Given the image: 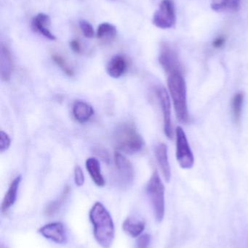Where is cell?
I'll return each instance as SVG.
<instances>
[{
    "label": "cell",
    "mask_w": 248,
    "mask_h": 248,
    "mask_svg": "<svg viewBox=\"0 0 248 248\" xmlns=\"http://www.w3.org/2000/svg\"><path fill=\"white\" fill-rule=\"evenodd\" d=\"M90 220L93 226V234L97 243L103 248H110L115 240L113 220L101 202H97L90 211Z\"/></svg>",
    "instance_id": "6da1fadb"
},
{
    "label": "cell",
    "mask_w": 248,
    "mask_h": 248,
    "mask_svg": "<svg viewBox=\"0 0 248 248\" xmlns=\"http://www.w3.org/2000/svg\"><path fill=\"white\" fill-rule=\"evenodd\" d=\"M114 141L118 150L130 155L137 154L144 150V139L133 124L125 122L118 125L114 132Z\"/></svg>",
    "instance_id": "7a4b0ae2"
},
{
    "label": "cell",
    "mask_w": 248,
    "mask_h": 248,
    "mask_svg": "<svg viewBox=\"0 0 248 248\" xmlns=\"http://www.w3.org/2000/svg\"><path fill=\"white\" fill-rule=\"evenodd\" d=\"M167 85L173 100L178 120L182 124L189 122L186 84L183 73L176 72L168 75Z\"/></svg>",
    "instance_id": "3957f363"
},
{
    "label": "cell",
    "mask_w": 248,
    "mask_h": 248,
    "mask_svg": "<svg viewBox=\"0 0 248 248\" xmlns=\"http://www.w3.org/2000/svg\"><path fill=\"white\" fill-rule=\"evenodd\" d=\"M165 189L160 175L157 171H154L147 184V193L152 205L156 220L158 222H161L164 219L165 212Z\"/></svg>",
    "instance_id": "277c9868"
},
{
    "label": "cell",
    "mask_w": 248,
    "mask_h": 248,
    "mask_svg": "<svg viewBox=\"0 0 248 248\" xmlns=\"http://www.w3.org/2000/svg\"><path fill=\"white\" fill-rule=\"evenodd\" d=\"M152 23L161 29H171L176 23V6L174 0H163L154 13Z\"/></svg>",
    "instance_id": "5b68a950"
},
{
    "label": "cell",
    "mask_w": 248,
    "mask_h": 248,
    "mask_svg": "<svg viewBox=\"0 0 248 248\" xmlns=\"http://www.w3.org/2000/svg\"><path fill=\"white\" fill-rule=\"evenodd\" d=\"M176 159L183 169H192L195 164V157L191 150L186 134L182 127L176 128Z\"/></svg>",
    "instance_id": "8992f818"
},
{
    "label": "cell",
    "mask_w": 248,
    "mask_h": 248,
    "mask_svg": "<svg viewBox=\"0 0 248 248\" xmlns=\"http://www.w3.org/2000/svg\"><path fill=\"white\" fill-rule=\"evenodd\" d=\"M159 62L167 75L176 72L183 73V67L177 52L167 42L162 44L160 46Z\"/></svg>",
    "instance_id": "52a82bcc"
},
{
    "label": "cell",
    "mask_w": 248,
    "mask_h": 248,
    "mask_svg": "<svg viewBox=\"0 0 248 248\" xmlns=\"http://www.w3.org/2000/svg\"><path fill=\"white\" fill-rule=\"evenodd\" d=\"M115 163L120 186L122 187L131 186L135 178V170L132 163L124 155L118 151L115 153Z\"/></svg>",
    "instance_id": "ba28073f"
},
{
    "label": "cell",
    "mask_w": 248,
    "mask_h": 248,
    "mask_svg": "<svg viewBox=\"0 0 248 248\" xmlns=\"http://www.w3.org/2000/svg\"><path fill=\"white\" fill-rule=\"evenodd\" d=\"M156 95L160 103L162 113L163 116V125L164 132L167 138L171 140L173 138V126L171 121V105H170V97L165 87L158 86L155 88Z\"/></svg>",
    "instance_id": "9c48e42d"
},
{
    "label": "cell",
    "mask_w": 248,
    "mask_h": 248,
    "mask_svg": "<svg viewBox=\"0 0 248 248\" xmlns=\"http://www.w3.org/2000/svg\"><path fill=\"white\" fill-rule=\"evenodd\" d=\"M39 232L45 238L52 240L58 244H64L67 240L65 229L61 222L46 224L39 229Z\"/></svg>",
    "instance_id": "30bf717a"
},
{
    "label": "cell",
    "mask_w": 248,
    "mask_h": 248,
    "mask_svg": "<svg viewBox=\"0 0 248 248\" xmlns=\"http://www.w3.org/2000/svg\"><path fill=\"white\" fill-rule=\"evenodd\" d=\"M154 154L165 180L166 182H170L171 179V169L169 163L167 145L164 143L157 144L154 149Z\"/></svg>",
    "instance_id": "8fae6325"
},
{
    "label": "cell",
    "mask_w": 248,
    "mask_h": 248,
    "mask_svg": "<svg viewBox=\"0 0 248 248\" xmlns=\"http://www.w3.org/2000/svg\"><path fill=\"white\" fill-rule=\"evenodd\" d=\"M50 23V18L48 15L39 13L32 20V28L34 31L40 33L49 40L55 41L56 40V37L48 29Z\"/></svg>",
    "instance_id": "7c38bea8"
},
{
    "label": "cell",
    "mask_w": 248,
    "mask_h": 248,
    "mask_svg": "<svg viewBox=\"0 0 248 248\" xmlns=\"http://www.w3.org/2000/svg\"><path fill=\"white\" fill-rule=\"evenodd\" d=\"M128 61L122 55L114 56L106 65V71L111 77L118 78L125 74L128 69Z\"/></svg>",
    "instance_id": "4fadbf2b"
},
{
    "label": "cell",
    "mask_w": 248,
    "mask_h": 248,
    "mask_svg": "<svg viewBox=\"0 0 248 248\" xmlns=\"http://www.w3.org/2000/svg\"><path fill=\"white\" fill-rule=\"evenodd\" d=\"M21 179V176L19 175V176H16L10 183V186L7 189V193H6L5 196L3 199L2 203H1V209L3 214H6L16 202Z\"/></svg>",
    "instance_id": "5bb4252c"
},
{
    "label": "cell",
    "mask_w": 248,
    "mask_h": 248,
    "mask_svg": "<svg viewBox=\"0 0 248 248\" xmlns=\"http://www.w3.org/2000/svg\"><path fill=\"white\" fill-rule=\"evenodd\" d=\"M13 71V61L10 51L4 45H1L0 49V74L3 81L10 80Z\"/></svg>",
    "instance_id": "9a60e30c"
},
{
    "label": "cell",
    "mask_w": 248,
    "mask_h": 248,
    "mask_svg": "<svg viewBox=\"0 0 248 248\" xmlns=\"http://www.w3.org/2000/svg\"><path fill=\"white\" fill-rule=\"evenodd\" d=\"M72 111L76 120L80 124L88 122L94 115L93 107L84 101L76 102L73 106Z\"/></svg>",
    "instance_id": "2e32d148"
},
{
    "label": "cell",
    "mask_w": 248,
    "mask_h": 248,
    "mask_svg": "<svg viewBox=\"0 0 248 248\" xmlns=\"http://www.w3.org/2000/svg\"><path fill=\"white\" fill-rule=\"evenodd\" d=\"M86 169L91 177L92 180L99 186H103L106 184L101 173L100 163L96 157H89L85 163Z\"/></svg>",
    "instance_id": "e0dca14e"
},
{
    "label": "cell",
    "mask_w": 248,
    "mask_h": 248,
    "mask_svg": "<svg viewBox=\"0 0 248 248\" xmlns=\"http://www.w3.org/2000/svg\"><path fill=\"white\" fill-rule=\"evenodd\" d=\"M71 192V187L68 186H66L63 190L62 193L60 195L59 198L49 202L45 208V214L48 217H52L54 214H56L60 208H61L64 202L66 201Z\"/></svg>",
    "instance_id": "ac0fdd59"
},
{
    "label": "cell",
    "mask_w": 248,
    "mask_h": 248,
    "mask_svg": "<svg viewBox=\"0 0 248 248\" xmlns=\"http://www.w3.org/2000/svg\"><path fill=\"white\" fill-rule=\"evenodd\" d=\"M122 229L125 233L132 237H140L145 230V223L128 218L124 221Z\"/></svg>",
    "instance_id": "d6986e66"
},
{
    "label": "cell",
    "mask_w": 248,
    "mask_h": 248,
    "mask_svg": "<svg viewBox=\"0 0 248 248\" xmlns=\"http://www.w3.org/2000/svg\"><path fill=\"white\" fill-rule=\"evenodd\" d=\"M245 94L243 92H239L234 94L231 100V113L234 123L239 125L241 122L242 112L244 103Z\"/></svg>",
    "instance_id": "ffe728a7"
},
{
    "label": "cell",
    "mask_w": 248,
    "mask_h": 248,
    "mask_svg": "<svg viewBox=\"0 0 248 248\" xmlns=\"http://www.w3.org/2000/svg\"><path fill=\"white\" fill-rule=\"evenodd\" d=\"M117 30L114 25L109 23H103L99 25L96 36L99 39L103 41H112L116 38Z\"/></svg>",
    "instance_id": "44dd1931"
},
{
    "label": "cell",
    "mask_w": 248,
    "mask_h": 248,
    "mask_svg": "<svg viewBox=\"0 0 248 248\" xmlns=\"http://www.w3.org/2000/svg\"><path fill=\"white\" fill-rule=\"evenodd\" d=\"M241 0H212L211 8L217 12L225 10H237Z\"/></svg>",
    "instance_id": "7402d4cb"
},
{
    "label": "cell",
    "mask_w": 248,
    "mask_h": 248,
    "mask_svg": "<svg viewBox=\"0 0 248 248\" xmlns=\"http://www.w3.org/2000/svg\"><path fill=\"white\" fill-rule=\"evenodd\" d=\"M52 61H54V62H55L57 65H58L67 76H68V77H73V76L74 75V70L71 68V66H69L68 62H67L66 60L64 59L63 57H61V55L53 54V55H52Z\"/></svg>",
    "instance_id": "603a6c76"
},
{
    "label": "cell",
    "mask_w": 248,
    "mask_h": 248,
    "mask_svg": "<svg viewBox=\"0 0 248 248\" xmlns=\"http://www.w3.org/2000/svg\"><path fill=\"white\" fill-rule=\"evenodd\" d=\"M80 28L83 32V35L86 38L91 39L94 37L95 32L93 26L85 20H82L80 21Z\"/></svg>",
    "instance_id": "cb8c5ba5"
},
{
    "label": "cell",
    "mask_w": 248,
    "mask_h": 248,
    "mask_svg": "<svg viewBox=\"0 0 248 248\" xmlns=\"http://www.w3.org/2000/svg\"><path fill=\"white\" fill-rule=\"evenodd\" d=\"M11 144V140L7 133L4 131H0V152L4 153L8 150Z\"/></svg>",
    "instance_id": "d4e9b609"
},
{
    "label": "cell",
    "mask_w": 248,
    "mask_h": 248,
    "mask_svg": "<svg viewBox=\"0 0 248 248\" xmlns=\"http://www.w3.org/2000/svg\"><path fill=\"white\" fill-rule=\"evenodd\" d=\"M74 182L78 186H82L84 183V175L83 169L79 166L74 168Z\"/></svg>",
    "instance_id": "484cf974"
},
{
    "label": "cell",
    "mask_w": 248,
    "mask_h": 248,
    "mask_svg": "<svg viewBox=\"0 0 248 248\" xmlns=\"http://www.w3.org/2000/svg\"><path fill=\"white\" fill-rule=\"evenodd\" d=\"M93 151H94L95 154L99 156V157H100L103 161L109 163V162H110V156H109V153H108L106 149L103 148V147H96Z\"/></svg>",
    "instance_id": "4316f807"
},
{
    "label": "cell",
    "mask_w": 248,
    "mask_h": 248,
    "mask_svg": "<svg viewBox=\"0 0 248 248\" xmlns=\"http://www.w3.org/2000/svg\"><path fill=\"white\" fill-rule=\"evenodd\" d=\"M151 242L149 234H144L138 237L137 241V248H148Z\"/></svg>",
    "instance_id": "83f0119b"
},
{
    "label": "cell",
    "mask_w": 248,
    "mask_h": 248,
    "mask_svg": "<svg viewBox=\"0 0 248 248\" xmlns=\"http://www.w3.org/2000/svg\"><path fill=\"white\" fill-rule=\"evenodd\" d=\"M225 42V37L222 36H218L216 39H214V42H213V46L218 49V48L222 47L224 46Z\"/></svg>",
    "instance_id": "f1b7e54d"
},
{
    "label": "cell",
    "mask_w": 248,
    "mask_h": 248,
    "mask_svg": "<svg viewBox=\"0 0 248 248\" xmlns=\"http://www.w3.org/2000/svg\"><path fill=\"white\" fill-rule=\"evenodd\" d=\"M70 46L74 52L80 53L82 51L81 45L77 40H72L70 42Z\"/></svg>",
    "instance_id": "f546056e"
}]
</instances>
